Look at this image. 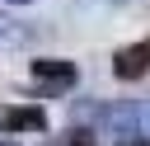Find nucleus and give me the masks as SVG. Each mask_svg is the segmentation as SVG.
<instances>
[{"mask_svg": "<svg viewBox=\"0 0 150 146\" xmlns=\"http://www.w3.org/2000/svg\"><path fill=\"white\" fill-rule=\"evenodd\" d=\"M75 80H80V71H75V61H66V57H42V61H33V85L47 89V94H66V89H75Z\"/></svg>", "mask_w": 150, "mask_h": 146, "instance_id": "f257e3e1", "label": "nucleus"}, {"mask_svg": "<svg viewBox=\"0 0 150 146\" xmlns=\"http://www.w3.org/2000/svg\"><path fill=\"white\" fill-rule=\"evenodd\" d=\"M145 71H150V38L112 52V75H117V80H141Z\"/></svg>", "mask_w": 150, "mask_h": 146, "instance_id": "f03ea898", "label": "nucleus"}, {"mask_svg": "<svg viewBox=\"0 0 150 146\" xmlns=\"http://www.w3.org/2000/svg\"><path fill=\"white\" fill-rule=\"evenodd\" d=\"M47 127V113L38 108V104H9V108H0V132H42Z\"/></svg>", "mask_w": 150, "mask_h": 146, "instance_id": "7ed1b4c3", "label": "nucleus"}, {"mask_svg": "<svg viewBox=\"0 0 150 146\" xmlns=\"http://www.w3.org/2000/svg\"><path fill=\"white\" fill-rule=\"evenodd\" d=\"M14 42H28V28L14 24L9 14H0V47H14Z\"/></svg>", "mask_w": 150, "mask_h": 146, "instance_id": "20e7f679", "label": "nucleus"}, {"mask_svg": "<svg viewBox=\"0 0 150 146\" xmlns=\"http://www.w3.org/2000/svg\"><path fill=\"white\" fill-rule=\"evenodd\" d=\"M47 146H94V132H70V137H61V141H47Z\"/></svg>", "mask_w": 150, "mask_h": 146, "instance_id": "39448f33", "label": "nucleus"}, {"mask_svg": "<svg viewBox=\"0 0 150 146\" xmlns=\"http://www.w3.org/2000/svg\"><path fill=\"white\" fill-rule=\"evenodd\" d=\"M136 127H141V137H150V99L136 104Z\"/></svg>", "mask_w": 150, "mask_h": 146, "instance_id": "423d86ee", "label": "nucleus"}, {"mask_svg": "<svg viewBox=\"0 0 150 146\" xmlns=\"http://www.w3.org/2000/svg\"><path fill=\"white\" fill-rule=\"evenodd\" d=\"M122 146H150V137H131V141H122Z\"/></svg>", "mask_w": 150, "mask_h": 146, "instance_id": "0eeeda50", "label": "nucleus"}, {"mask_svg": "<svg viewBox=\"0 0 150 146\" xmlns=\"http://www.w3.org/2000/svg\"><path fill=\"white\" fill-rule=\"evenodd\" d=\"M9 5H33V0H9Z\"/></svg>", "mask_w": 150, "mask_h": 146, "instance_id": "6e6552de", "label": "nucleus"}, {"mask_svg": "<svg viewBox=\"0 0 150 146\" xmlns=\"http://www.w3.org/2000/svg\"><path fill=\"white\" fill-rule=\"evenodd\" d=\"M0 146H14V141H0Z\"/></svg>", "mask_w": 150, "mask_h": 146, "instance_id": "1a4fd4ad", "label": "nucleus"}]
</instances>
